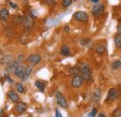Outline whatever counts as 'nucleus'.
I'll return each mask as SVG.
<instances>
[{
    "instance_id": "obj_1",
    "label": "nucleus",
    "mask_w": 121,
    "mask_h": 117,
    "mask_svg": "<svg viewBox=\"0 0 121 117\" xmlns=\"http://www.w3.org/2000/svg\"><path fill=\"white\" fill-rule=\"evenodd\" d=\"M80 73H81V76L82 77L83 81H91L92 79L91 68L88 65H82L80 68Z\"/></svg>"
},
{
    "instance_id": "obj_2",
    "label": "nucleus",
    "mask_w": 121,
    "mask_h": 117,
    "mask_svg": "<svg viewBox=\"0 0 121 117\" xmlns=\"http://www.w3.org/2000/svg\"><path fill=\"white\" fill-rule=\"evenodd\" d=\"M56 99L57 104L61 108H63V109H68L69 108V105H68V102H67L66 98H65V97L61 94L60 92H56Z\"/></svg>"
},
{
    "instance_id": "obj_3",
    "label": "nucleus",
    "mask_w": 121,
    "mask_h": 117,
    "mask_svg": "<svg viewBox=\"0 0 121 117\" xmlns=\"http://www.w3.org/2000/svg\"><path fill=\"white\" fill-rule=\"evenodd\" d=\"M74 19L78 21H81V22H87L89 20V17L88 14L84 11H77L74 13Z\"/></svg>"
},
{
    "instance_id": "obj_4",
    "label": "nucleus",
    "mask_w": 121,
    "mask_h": 117,
    "mask_svg": "<svg viewBox=\"0 0 121 117\" xmlns=\"http://www.w3.org/2000/svg\"><path fill=\"white\" fill-rule=\"evenodd\" d=\"M83 79L81 75L77 74V75H74L73 78L71 79V86L75 88H81V86L83 85Z\"/></svg>"
},
{
    "instance_id": "obj_5",
    "label": "nucleus",
    "mask_w": 121,
    "mask_h": 117,
    "mask_svg": "<svg viewBox=\"0 0 121 117\" xmlns=\"http://www.w3.org/2000/svg\"><path fill=\"white\" fill-rule=\"evenodd\" d=\"M22 24L25 28L27 29H30L33 26V19H32V16L30 14L28 15H25L23 16V20H22Z\"/></svg>"
},
{
    "instance_id": "obj_6",
    "label": "nucleus",
    "mask_w": 121,
    "mask_h": 117,
    "mask_svg": "<svg viewBox=\"0 0 121 117\" xmlns=\"http://www.w3.org/2000/svg\"><path fill=\"white\" fill-rule=\"evenodd\" d=\"M104 10V6L102 5V4H98V5H95L92 10H91V14L93 17H99L100 15L103 14Z\"/></svg>"
},
{
    "instance_id": "obj_7",
    "label": "nucleus",
    "mask_w": 121,
    "mask_h": 117,
    "mask_svg": "<svg viewBox=\"0 0 121 117\" xmlns=\"http://www.w3.org/2000/svg\"><path fill=\"white\" fill-rule=\"evenodd\" d=\"M41 60H42V58L38 54H32L27 58V61L31 65H37L38 63H40Z\"/></svg>"
},
{
    "instance_id": "obj_8",
    "label": "nucleus",
    "mask_w": 121,
    "mask_h": 117,
    "mask_svg": "<svg viewBox=\"0 0 121 117\" xmlns=\"http://www.w3.org/2000/svg\"><path fill=\"white\" fill-rule=\"evenodd\" d=\"M20 65V61L19 60H13L12 62H10L9 64L8 65V67L6 68V72L9 73H14L15 70L18 68Z\"/></svg>"
},
{
    "instance_id": "obj_9",
    "label": "nucleus",
    "mask_w": 121,
    "mask_h": 117,
    "mask_svg": "<svg viewBox=\"0 0 121 117\" xmlns=\"http://www.w3.org/2000/svg\"><path fill=\"white\" fill-rule=\"evenodd\" d=\"M118 96V93H117V90L116 88H111L108 92V95H107V100H115Z\"/></svg>"
},
{
    "instance_id": "obj_10",
    "label": "nucleus",
    "mask_w": 121,
    "mask_h": 117,
    "mask_svg": "<svg viewBox=\"0 0 121 117\" xmlns=\"http://www.w3.org/2000/svg\"><path fill=\"white\" fill-rule=\"evenodd\" d=\"M27 109V104L24 103V102H21L19 101L17 102V105H16V111L19 112V113H23Z\"/></svg>"
},
{
    "instance_id": "obj_11",
    "label": "nucleus",
    "mask_w": 121,
    "mask_h": 117,
    "mask_svg": "<svg viewBox=\"0 0 121 117\" xmlns=\"http://www.w3.org/2000/svg\"><path fill=\"white\" fill-rule=\"evenodd\" d=\"M25 69H26V66H24V65H20L18 68L15 70V72H14L15 75H16L17 77L21 78L22 77V75H23V73H24Z\"/></svg>"
},
{
    "instance_id": "obj_12",
    "label": "nucleus",
    "mask_w": 121,
    "mask_h": 117,
    "mask_svg": "<svg viewBox=\"0 0 121 117\" xmlns=\"http://www.w3.org/2000/svg\"><path fill=\"white\" fill-rule=\"evenodd\" d=\"M9 18V10H6V9H2L0 10V20L2 21H5Z\"/></svg>"
},
{
    "instance_id": "obj_13",
    "label": "nucleus",
    "mask_w": 121,
    "mask_h": 117,
    "mask_svg": "<svg viewBox=\"0 0 121 117\" xmlns=\"http://www.w3.org/2000/svg\"><path fill=\"white\" fill-rule=\"evenodd\" d=\"M8 97L9 98V99L12 101V102H14V103H17V102H19V100H20V98L18 96V94H16L14 91H9V93H8Z\"/></svg>"
},
{
    "instance_id": "obj_14",
    "label": "nucleus",
    "mask_w": 121,
    "mask_h": 117,
    "mask_svg": "<svg viewBox=\"0 0 121 117\" xmlns=\"http://www.w3.org/2000/svg\"><path fill=\"white\" fill-rule=\"evenodd\" d=\"M12 61H13V58L9 55H4L0 58V62L2 64H9L10 62H12Z\"/></svg>"
},
{
    "instance_id": "obj_15",
    "label": "nucleus",
    "mask_w": 121,
    "mask_h": 117,
    "mask_svg": "<svg viewBox=\"0 0 121 117\" xmlns=\"http://www.w3.org/2000/svg\"><path fill=\"white\" fill-rule=\"evenodd\" d=\"M101 98V90L100 88H96L92 94V100L94 102H98Z\"/></svg>"
},
{
    "instance_id": "obj_16",
    "label": "nucleus",
    "mask_w": 121,
    "mask_h": 117,
    "mask_svg": "<svg viewBox=\"0 0 121 117\" xmlns=\"http://www.w3.org/2000/svg\"><path fill=\"white\" fill-rule=\"evenodd\" d=\"M31 72H32V67H31V66H28V67H26L25 71H24V73H23V75H22L21 79H22L23 81H26V80L29 78V76L30 75Z\"/></svg>"
},
{
    "instance_id": "obj_17",
    "label": "nucleus",
    "mask_w": 121,
    "mask_h": 117,
    "mask_svg": "<svg viewBox=\"0 0 121 117\" xmlns=\"http://www.w3.org/2000/svg\"><path fill=\"white\" fill-rule=\"evenodd\" d=\"M60 54L62 55V56H65V57L69 56V55H70V49H69V46L64 45V46L61 48Z\"/></svg>"
},
{
    "instance_id": "obj_18",
    "label": "nucleus",
    "mask_w": 121,
    "mask_h": 117,
    "mask_svg": "<svg viewBox=\"0 0 121 117\" xmlns=\"http://www.w3.org/2000/svg\"><path fill=\"white\" fill-rule=\"evenodd\" d=\"M22 20H23V16L21 15H14L12 18V22L16 25L22 24Z\"/></svg>"
},
{
    "instance_id": "obj_19",
    "label": "nucleus",
    "mask_w": 121,
    "mask_h": 117,
    "mask_svg": "<svg viewBox=\"0 0 121 117\" xmlns=\"http://www.w3.org/2000/svg\"><path fill=\"white\" fill-rule=\"evenodd\" d=\"M95 51H96V53H97L98 55H103V54H104V52H105V47H104V44H99V45H97L96 48H95Z\"/></svg>"
},
{
    "instance_id": "obj_20",
    "label": "nucleus",
    "mask_w": 121,
    "mask_h": 117,
    "mask_svg": "<svg viewBox=\"0 0 121 117\" xmlns=\"http://www.w3.org/2000/svg\"><path fill=\"white\" fill-rule=\"evenodd\" d=\"M35 87L38 88L41 92H43L44 91V88H45V85L43 82H41V81H36L35 82Z\"/></svg>"
},
{
    "instance_id": "obj_21",
    "label": "nucleus",
    "mask_w": 121,
    "mask_h": 117,
    "mask_svg": "<svg viewBox=\"0 0 121 117\" xmlns=\"http://www.w3.org/2000/svg\"><path fill=\"white\" fill-rule=\"evenodd\" d=\"M115 45L117 48H121V34L116 35L115 37Z\"/></svg>"
},
{
    "instance_id": "obj_22",
    "label": "nucleus",
    "mask_w": 121,
    "mask_h": 117,
    "mask_svg": "<svg viewBox=\"0 0 121 117\" xmlns=\"http://www.w3.org/2000/svg\"><path fill=\"white\" fill-rule=\"evenodd\" d=\"M121 67V61L120 60H115L111 64V68L113 70H117V69L120 68Z\"/></svg>"
},
{
    "instance_id": "obj_23",
    "label": "nucleus",
    "mask_w": 121,
    "mask_h": 117,
    "mask_svg": "<svg viewBox=\"0 0 121 117\" xmlns=\"http://www.w3.org/2000/svg\"><path fill=\"white\" fill-rule=\"evenodd\" d=\"M70 74H73V75H77L79 73H80V67L78 66H75V67H72L69 71Z\"/></svg>"
},
{
    "instance_id": "obj_24",
    "label": "nucleus",
    "mask_w": 121,
    "mask_h": 117,
    "mask_svg": "<svg viewBox=\"0 0 121 117\" xmlns=\"http://www.w3.org/2000/svg\"><path fill=\"white\" fill-rule=\"evenodd\" d=\"M112 116H113V117H120L121 116V109H120V108L116 109V110L113 112Z\"/></svg>"
},
{
    "instance_id": "obj_25",
    "label": "nucleus",
    "mask_w": 121,
    "mask_h": 117,
    "mask_svg": "<svg viewBox=\"0 0 121 117\" xmlns=\"http://www.w3.org/2000/svg\"><path fill=\"white\" fill-rule=\"evenodd\" d=\"M72 4V0H62V7L68 8Z\"/></svg>"
},
{
    "instance_id": "obj_26",
    "label": "nucleus",
    "mask_w": 121,
    "mask_h": 117,
    "mask_svg": "<svg viewBox=\"0 0 121 117\" xmlns=\"http://www.w3.org/2000/svg\"><path fill=\"white\" fill-rule=\"evenodd\" d=\"M17 90H18L20 93H24V91H25V89H24L23 86H22L21 84H18V85H17Z\"/></svg>"
},
{
    "instance_id": "obj_27",
    "label": "nucleus",
    "mask_w": 121,
    "mask_h": 117,
    "mask_svg": "<svg viewBox=\"0 0 121 117\" xmlns=\"http://www.w3.org/2000/svg\"><path fill=\"white\" fill-rule=\"evenodd\" d=\"M97 114V109H92L91 112L88 114V117H95V115Z\"/></svg>"
},
{
    "instance_id": "obj_28",
    "label": "nucleus",
    "mask_w": 121,
    "mask_h": 117,
    "mask_svg": "<svg viewBox=\"0 0 121 117\" xmlns=\"http://www.w3.org/2000/svg\"><path fill=\"white\" fill-rule=\"evenodd\" d=\"M43 1H44V3H46L48 5H51V6L56 4V0H43Z\"/></svg>"
},
{
    "instance_id": "obj_29",
    "label": "nucleus",
    "mask_w": 121,
    "mask_h": 117,
    "mask_svg": "<svg viewBox=\"0 0 121 117\" xmlns=\"http://www.w3.org/2000/svg\"><path fill=\"white\" fill-rule=\"evenodd\" d=\"M88 42H89V38H83L81 41V44L82 45V46H86Z\"/></svg>"
},
{
    "instance_id": "obj_30",
    "label": "nucleus",
    "mask_w": 121,
    "mask_h": 117,
    "mask_svg": "<svg viewBox=\"0 0 121 117\" xmlns=\"http://www.w3.org/2000/svg\"><path fill=\"white\" fill-rule=\"evenodd\" d=\"M56 117H62V115H61V113L59 112L58 110H56Z\"/></svg>"
},
{
    "instance_id": "obj_31",
    "label": "nucleus",
    "mask_w": 121,
    "mask_h": 117,
    "mask_svg": "<svg viewBox=\"0 0 121 117\" xmlns=\"http://www.w3.org/2000/svg\"><path fill=\"white\" fill-rule=\"evenodd\" d=\"M70 31V28L69 27V26H65L64 27V32H66V33H69Z\"/></svg>"
},
{
    "instance_id": "obj_32",
    "label": "nucleus",
    "mask_w": 121,
    "mask_h": 117,
    "mask_svg": "<svg viewBox=\"0 0 121 117\" xmlns=\"http://www.w3.org/2000/svg\"><path fill=\"white\" fill-rule=\"evenodd\" d=\"M9 5L13 8V9H17V5L15 4V3H13V2H10L9 3Z\"/></svg>"
},
{
    "instance_id": "obj_33",
    "label": "nucleus",
    "mask_w": 121,
    "mask_h": 117,
    "mask_svg": "<svg viewBox=\"0 0 121 117\" xmlns=\"http://www.w3.org/2000/svg\"><path fill=\"white\" fill-rule=\"evenodd\" d=\"M6 79H7V80H8L9 83H12V82H13V81H12V79H11V78H10L9 75H6Z\"/></svg>"
},
{
    "instance_id": "obj_34",
    "label": "nucleus",
    "mask_w": 121,
    "mask_h": 117,
    "mask_svg": "<svg viewBox=\"0 0 121 117\" xmlns=\"http://www.w3.org/2000/svg\"><path fill=\"white\" fill-rule=\"evenodd\" d=\"M22 59H23V56H22V55H20L19 58H18V60L20 62V61H22Z\"/></svg>"
},
{
    "instance_id": "obj_35",
    "label": "nucleus",
    "mask_w": 121,
    "mask_h": 117,
    "mask_svg": "<svg viewBox=\"0 0 121 117\" xmlns=\"http://www.w3.org/2000/svg\"><path fill=\"white\" fill-rule=\"evenodd\" d=\"M117 32H118L119 34H121V24H119V25L117 26Z\"/></svg>"
},
{
    "instance_id": "obj_36",
    "label": "nucleus",
    "mask_w": 121,
    "mask_h": 117,
    "mask_svg": "<svg viewBox=\"0 0 121 117\" xmlns=\"http://www.w3.org/2000/svg\"><path fill=\"white\" fill-rule=\"evenodd\" d=\"M3 115H4V110H1L0 111V117H3Z\"/></svg>"
},
{
    "instance_id": "obj_37",
    "label": "nucleus",
    "mask_w": 121,
    "mask_h": 117,
    "mask_svg": "<svg viewBox=\"0 0 121 117\" xmlns=\"http://www.w3.org/2000/svg\"><path fill=\"white\" fill-rule=\"evenodd\" d=\"M90 1H91V2H92V3H97L99 0H90Z\"/></svg>"
},
{
    "instance_id": "obj_38",
    "label": "nucleus",
    "mask_w": 121,
    "mask_h": 117,
    "mask_svg": "<svg viewBox=\"0 0 121 117\" xmlns=\"http://www.w3.org/2000/svg\"><path fill=\"white\" fill-rule=\"evenodd\" d=\"M98 117H105V116H104V114H99V116H98Z\"/></svg>"
},
{
    "instance_id": "obj_39",
    "label": "nucleus",
    "mask_w": 121,
    "mask_h": 117,
    "mask_svg": "<svg viewBox=\"0 0 121 117\" xmlns=\"http://www.w3.org/2000/svg\"><path fill=\"white\" fill-rule=\"evenodd\" d=\"M120 22H121V19H120Z\"/></svg>"
},
{
    "instance_id": "obj_40",
    "label": "nucleus",
    "mask_w": 121,
    "mask_h": 117,
    "mask_svg": "<svg viewBox=\"0 0 121 117\" xmlns=\"http://www.w3.org/2000/svg\"><path fill=\"white\" fill-rule=\"evenodd\" d=\"M75 1H76V0H75Z\"/></svg>"
}]
</instances>
